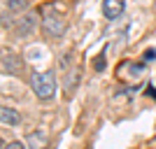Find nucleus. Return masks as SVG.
Wrapping results in <instances>:
<instances>
[{
  "instance_id": "obj_1",
  "label": "nucleus",
  "mask_w": 156,
  "mask_h": 149,
  "mask_svg": "<svg viewBox=\"0 0 156 149\" xmlns=\"http://www.w3.org/2000/svg\"><path fill=\"white\" fill-rule=\"evenodd\" d=\"M30 89L40 100H51L56 96V77H54V72H33Z\"/></svg>"
},
{
  "instance_id": "obj_2",
  "label": "nucleus",
  "mask_w": 156,
  "mask_h": 149,
  "mask_svg": "<svg viewBox=\"0 0 156 149\" xmlns=\"http://www.w3.org/2000/svg\"><path fill=\"white\" fill-rule=\"evenodd\" d=\"M42 26H44L47 35H51V37H61V35L65 33V19L61 16L58 12H47Z\"/></svg>"
},
{
  "instance_id": "obj_3",
  "label": "nucleus",
  "mask_w": 156,
  "mask_h": 149,
  "mask_svg": "<svg viewBox=\"0 0 156 149\" xmlns=\"http://www.w3.org/2000/svg\"><path fill=\"white\" fill-rule=\"evenodd\" d=\"M124 9H126V5L121 2V0H103V14H105V19H110V21L119 19V16L124 14Z\"/></svg>"
},
{
  "instance_id": "obj_4",
  "label": "nucleus",
  "mask_w": 156,
  "mask_h": 149,
  "mask_svg": "<svg viewBox=\"0 0 156 149\" xmlns=\"http://www.w3.org/2000/svg\"><path fill=\"white\" fill-rule=\"evenodd\" d=\"M0 121H2V126H16L21 121V117H19V112L12 110V107H2L0 110Z\"/></svg>"
},
{
  "instance_id": "obj_5",
  "label": "nucleus",
  "mask_w": 156,
  "mask_h": 149,
  "mask_svg": "<svg viewBox=\"0 0 156 149\" xmlns=\"http://www.w3.org/2000/svg\"><path fill=\"white\" fill-rule=\"evenodd\" d=\"M28 142H30V149H44V147H47V137L37 130V133H30Z\"/></svg>"
},
{
  "instance_id": "obj_6",
  "label": "nucleus",
  "mask_w": 156,
  "mask_h": 149,
  "mask_svg": "<svg viewBox=\"0 0 156 149\" xmlns=\"http://www.w3.org/2000/svg\"><path fill=\"white\" fill-rule=\"evenodd\" d=\"M19 72V63H16V61H14V56L12 54H5V56H2V72Z\"/></svg>"
},
{
  "instance_id": "obj_7",
  "label": "nucleus",
  "mask_w": 156,
  "mask_h": 149,
  "mask_svg": "<svg viewBox=\"0 0 156 149\" xmlns=\"http://www.w3.org/2000/svg\"><path fill=\"white\" fill-rule=\"evenodd\" d=\"M33 28H35V16H26V19H21V23H19V33L21 35H26V33H30Z\"/></svg>"
},
{
  "instance_id": "obj_8",
  "label": "nucleus",
  "mask_w": 156,
  "mask_h": 149,
  "mask_svg": "<svg viewBox=\"0 0 156 149\" xmlns=\"http://www.w3.org/2000/svg\"><path fill=\"white\" fill-rule=\"evenodd\" d=\"M2 149H26V147H23V142H16V140H14V142H5Z\"/></svg>"
},
{
  "instance_id": "obj_9",
  "label": "nucleus",
  "mask_w": 156,
  "mask_h": 149,
  "mask_svg": "<svg viewBox=\"0 0 156 149\" xmlns=\"http://www.w3.org/2000/svg\"><path fill=\"white\" fill-rule=\"evenodd\" d=\"M154 56H156L154 49H147V51H144V61H154Z\"/></svg>"
}]
</instances>
